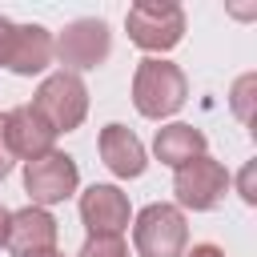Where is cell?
<instances>
[{
	"mask_svg": "<svg viewBox=\"0 0 257 257\" xmlns=\"http://www.w3.org/2000/svg\"><path fill=\"white\" fill-rule=\"evenodd\" d=\"M76 257H128V249L120 237H88Z\"/></svg>",
	"mask_w": 257,
	"mask_h": 257,
	"instance_id": "obj_15",
	"label": "cell"
},
{
	"mask_svg": "<svg viewBox=\"0 0 257 257\" xmlns=\"http://www.w3.org/2000/svg\"><path fill=\"white\" fill-rule=\"evenodd\" d=\"M225 189H229V173H225V165L213 161V157H197V161L181 165L177 177H173L177 201H181L185 209H193V213L217 209L221 197H225Z\"/></svg>",
	"mask_w": 257,
	"mask_h": 257,
	"instance_id": "obj_6",
	"label": "cell"
},
{
	"mask_svg": "<svg viewBox=\"0 0 257 257\" xmlns=\"http://www.w3.org/2000/svg\"><path fill=\"white\" fill-rule=\"evenodd\" d=\"M4 237H8V209L0 205V245H4Z\"/></svg>",
	"mask_w": 257,
	"mask_h": 257,
	"instance_id": "obj_20",
	"label": "cell"
},
{
	"mask_svg": "<svg viewBox=\"0 0 257 257\" xmlns=\"http://www.w3.org/2000/svg\"><path fill=\"white\" fill-rule=\"evenodd\" d=\"M32 108L48 120L52 133H72L88 112V88L76 72H52V76L40 80Z\"/></svg>",
	"mask_w": 257,
	"mask_h": 257,
	"instance_id": "obj_3",
	"label": "cell"
},
{
	"mask_svg": "<svg viewBox=\"0 0 257 257\" xmlns=\"http://www.w3.org/2000/svg\"><path fill=\"white\" fill-rule=\"evenodd\" d=\"M112 52V32L104 20L96 16H84V20H72L56 40H52V56H60V64L84 72V68H96L104 64Z\"/></svg>",
	"mask_w": 257,
	"mask_h": 257,
	"instance_id": "obj_5",
	"label": "cell"
},
{
	"mask_svg": "<svg viewBox=\"0 0 257 257\" xmlns=\"http://www.w3.org/2000/svg\"><path fill=\"white\" fill-rule=\"evenodd\" d=\"M185 241H189V229H185V213L177 205L157 201L137 213L133 245L141 257H185Z\"/></svg>",
	"mask_w": 257,
	"mask_h": 257,
	"instance_id": "obj_4",
	"label": "cell"
},
{
	"mask_svg": "<svg viewBox=\"0 0 257 257\" xmlns=\"http://www.w3.org/2000/svg\"><path fill=\"white\" fill-rule=\"evenodd\" d=\"M76 181H80L76 161L68 153H56V149L44 153V157H36V161H28V169H24V189L36 201V209L72 197L76 193Z\"/></svg>",
	"mask_w": 257,
	"mask_h": 257,
	"instance_id": "obj_7",
	"label": "cell"
},
{
	"mask_svg": "<svg viewBox=\"0 0 257 257\" xmlns=\"http://www.w3.org/2000/svg\"><path fill=\"white\" fill-rule=\"evenodd\" d=\"M80 221L88 237H120L128 225V197L116 185H92L80 193Z\"/></svg>",
	"mask_w": 257,
	"mask_h": 257,
	"instance_id": "obj_8",
	"label": "cell"
},
{
	"mask_svg": "<svg viewBox=\"0 0 257 257\" xmlns=\"http://www.w3.org/2000/svg\"><path fill=\"white\" fill-rule=\"evenodd\" d=\"M189 96V80L185 72L173 64V60H161V56H149L137 64V76H133V104L141 116L149 120H161V116H173Z\"/></svg>",
	"mask_w": 257,
	"mask_h": 257,
	"instance_id": "obj_1",
	"label": "cell"
},
{
	"mask_svg": "<svg viewBox=\"0 0 257 257\" xmlns=\"http://www.w3.org/2000/svg\"><path fill=\"white\" fill-rule=\"evenodd\" d=\"M48 64H52V32L40 24H16L12 40H8L4 68H12L16 76H36Z\"/></svg>",
	"mask_w": 257,
	"mask_h": 257,
	"instance_id": "obj_10",
	"label": "cell"
},
{
	"mask_svg": "<svg viewBox=\"0 0 257 257\" xmlns=\"http://www.w3.org/2000/svg\"><path fill=\"white\" fill-rule=\"evenodd\" d=\"M4 128H8V145H12V153H16V157L36 161V157L52 153L56 133L48 128V120H44L32 104H16L12 112H4Z\"/></svg>",
	"mask_w": 257,
	"mask_h": 257,
	"instance_id": "obj_11",
	"label": "cell"
},
{
	"mask_svg": "<svg viewBox=\"0 0 257 257\" xmlns=\"http://www.w3.org/2000/svg\"><path fill=\"white\" fill-rule=\"evenodd\" d=\"M185 257H225L217 245H193V253H185Z\"/></svg>",
	"mask_w": 257,
	"mask_h": 257,
	"instance_id": "obj_19",
	"label": "cell"
},
{
	"mask_svg": "<svg viewBox=\"0 0 257 257\" xmlns=\"http://www.w3.org/2000/svg\"><path fill=\"white\" fill-rule=\"evenodd\" d=\"M12 165H16V153L8 145V128H4V112H0V177H8Z\"/></svg>",
	"mask_w": 257,
	"mask_h": 257,
	"instance_id": "obj_17",
	"label": "cell"
},
{
	"mask_svg": "<svg viewBox=\"0 0 257 257\" xmlns=\"http://www.w3.org/2000/svg\"><path fill=\"white\" fill-rule=\"evenodd\" d=\"M253 88H257V76H253V72H245V76L233 84V112H237L245 124H253Z\"/></svg>",
	"mask_w": 257,
	"mask_h": 257,
	"instance_id": "obj_14",
	"label": "cell"
},
{
	"mask_svg": "<svg viewBox=\"0 0 257 257\" xmlns=\"http://www.w3.org/2000/svg\"><path fill=\"white\" fill-rule=\"evenodd\" d=\"M100 161L116 173V177H141L145 173V145L137 141V133H128L124 124H104L100 128Z\"/></svg>",
	"mask_w": 257,
	"mask_h": 257,
	"instance_id": "obj_12",
	"label": "cell"
},
{
	"mask_svg": "<svg viewBox=\"0 0 257 257\" xmlns=\"http://www.w3.org/2000/svg\"><path fill=\"white\" fill-rule=\"evenodd\" d=\"M12 28H16V24L0 16V64H4V56H8V40H12Z\"/></svg>",
	"mask_w": 257,
	"mask_h": 257,
	"instance_id": "obj_18",
	"label": "cell"
},
{
	"mask_svg": "<svg viewBox=\"0 0 257 257\" xmlns=\"http://www.w3.org/2000/svg\"><path fill=\"white\" fill-rule=\"evenodd\" d=\"M153 153H157V161H161V165L181 169V165H189V161L205 157V133H201V128H193V124H181V120H177V124H165V128H157Z\"/></svg>",
	"mask_w": 257,
	"mask_h": 257,
	"instance_id": "obj_13",
	"label": "cell"
},
{
	"mask_svg": "<svg viewBox=\"0 0 257 257\" xmlns=\"http://www.w3.org/2000/svg\"><path fill=\"white\" fill-rule=\"evenodd\" d=\"M237 189H241L245 205H257V165H253V161L241 169V177H237Z\"/></svg>",
	"mask_w": 257,
	"mask_h": 257,
	"instance_id": "obj_16",
	"label": "cell"
},
{
	"mask_svg": "<svg viewBox=\"0 0 257 257\" xmlns=\"http://www.w3.org/2000/svg\"><path fill=\"white\" fill-rule=\"evenodd\" d=\"M124 28H128V40L137 48L169 52L185 36V12H181V4H169V0H141L128 8Z\"/></svg>",
	"mask_w": 257,
	"mask_h": 257,
	"instance_id": "obj_2",
	"label": "cell"
},
{
	"mask_svg": "<svg viewBox=\"0 0 257 257\" xmlns=\"http://www.w3.org/2000/svg\"><path fill=\"white\" fill-rule=\"evenodd\" d=\"M28 257H64V253H56V249H44V253H28Z\"/></svg>",
	"mask_w": 257,
	"mask_h": 257,
	"instance_id": "obj_21",
	"label": "cell"
},
{
	"mask_svg": "<svg viewBox=\"0 0 257 257\" xmlns=\"http://www.w3.org/2000/svg\"><path fill=\"white\" fill-rule=\"evenodd\" d=\"M56 245V221L48 209H16L8 213V237H4V249H12L16 257H28V253H44Z\"/></svg>",
	"mask_w": 257,
	"mask_h": 257,
	"instance_id": "obj_9",
	"label": "cell"
}]
</instances>
